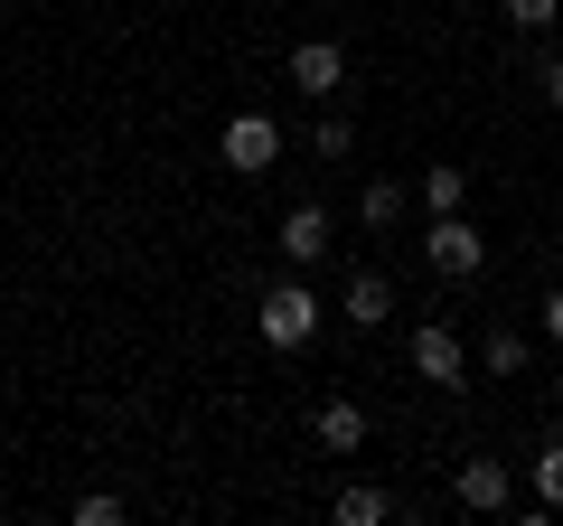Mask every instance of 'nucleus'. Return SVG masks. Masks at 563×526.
Instances as JSON below:
<instances>
[{
	"mask_svg": "<svg viewBox=\"0 0 563 526\" xmlns=\"http://www.w3.org/2000/svg\"><path fill=\"white\" fill-rule=\"evenodd\" d=\"M413 376L470 385V348H461V329H451V320H422V329H413Z\"/></svg>",
	"mask_w": 563,
	"mask_h": 526,
	"instance_id": "obj_4",
	"label": "nucleus"
},
{
	"mask_svg": "<svg viewBox=\"0 0 563 526\" xmlns=\"http://www.w3.org/2000/svg\"><path fill=\"white\" fill-rule=\"evenodd\" d=\"M291 85H301L310 103L339 95V85H347V47L339 39H301V47H291Z\"/></svg>",
	"mask_w": 563,
	"mask_h": 526,
	"instance_id": "obj_6",
	"label": "nucleus"
},
{
	"mask_svg": "<svg viewBox=\"0 0 563 526\" xmlns=\"http://www.w3.org/2000/svg\"><path fill=\"white\" fill-rule=\"evenodd\" d=\"M273 244H282V263H291V273H310V263L329 254V207H320V198H310V207H291Z\"/></svg>",
	"mask_w": 563,
	"mask_h": 526,
	"instance_id": "obj_7",
	"label": "nucleus"
},
{
	"mask_svg": "<svg viewBox=\"0 0 563 526\" xmlns=\"http://www.w3.org/2000/svg\"><path fill=\"white\" fill-rule=\"evenodd\" d=\"M217 151H225V169H244V179H263V169L282 161V122L273 113H235L217 132Z\"/></svg>",
	"mask_w": 563,
	"mask_h": 526,
	"instance_id": "obj_3",
	"label": "nucleus"
},
{
	"mask_svg": "<svg viewBox=\"0 0 563 526\" xmlns=\"http://www.w3.org/2000/svg\"><path fill=\"white\" fill-rule=\"evenodd\" d=\"M122 517H132V507H122L113 489H85V498H76V526H122Z\"/></svg>",
	"mask_w": 563,
	"mask_h": 526,
	"instance_id": "obj_17",
	"label": "nucleus"
},
{
	"mask_svg": "<svg viewBox=\"0 0 563 526\" xmlns=\"http://www.w3.org/2000/svg\"><path fill=\"white\" fill-rule=\"evenodd\" d=\"M544 339H554V348H563V283H554V292H544Z\"/></svg>",
	"mask_w": 563,
	"mask_h": 526,
	"instance_id": "obj_19",
	"label": "nucleus"
},
{
	"mask_svg": "<svg viewBox=\"0 0 563 526\" xmlns=\"http://www.w3.org/2000/svg\"><path fill=\"white\" fill-rule=\"evenodd\" d=\"M526 489H536L544 507H563V442H544L536 461H526Z\"/></svg>",
	"mask_w": 563,
	"mask_h": 526,
	"instance_id": "obj_13",
	"label": "nucleus"
},
{
	"mask_svg": "<svg viewBox=\"0 0 563 526\" xmlns=\"http://www.w3.org/2000/svg\"><path fill=\"white\" fill-rule=\"evenodd\" d=\"M310 151H320V161H347V151H357V122L320 113V132H310Z\"/></svg>",
	"mask_w": 563,
	"mask_h": 526,
	"instance_id": "obj_16",
	"label": "nucleus"
},
{
	"mask_svg": "<svg viewBox=\"0 0 563 526\" xmlns=\"http://www.w3.org/2000/svg\"><path fill=\"white\" fill-rule=\"evenodd\" d=\"M347 329H385V320H395V283H385V273H376V263H357V273H347Z\"/></svg>",
	"mask_w": 563,
	"mask_h": 526,
	"instance_id": "obj_8",
	"label": "nucleus"
},
{
	"mask_svg": "<svg viewBox=\"0 0 563 526\" xmlns=\"http://www.w3.org/2000/svg\"><path fill=\"white\" fill-rule=\"evenodd\" d=\"M310 442H320L329 461L366 451V405H347V395H320V405H310Z\"/></svg>",
	"mask_w": 563,
	"mask_h": 526,
	"instance_id": "obj_5",
	"label": "nucleus"
},
{
	"mask_svg": "<svg viewBox=\"0 0 563 526\" xmlns=\"http://www.w3.org/2000/svg\"><path fill=\"white\" fill-rule=\"evenodd\" d=\"M451 489H461V507L498 517V507L517 498V470H507V461H461V480H451Z\"/></svg>",
	"mask_w": 563,
	"mask_h": 526,
	"instance_id": "obj_9",
	"label": "nucleus"
},
{
	"mask_svg": "<svg viewBox=\"0 0 563 526\" xmlns=\"http://www.w3.org/2000/svg\"><path fill=\"white\" fill-rule=\"evenodd\" d=\"M526 358H536V348H526V329H488V339H479V366H488V376H526Z\"/></svg>",
	"mask_w": 563,
	"mask_h": 526,
	"instance_id": "obj_11",
	"label": "nucleus"
},
{
	"mask_svg": "<svg viewBox=\"0 0 563 526\" xmlns=\"http://www.w3.org/2000/svg\"><path fill=\"white\" fill-rule=\"evenodd\" d=\"M536 95L563 113V47H554V57H536Z\"/></svg>",
	"mask_w": 563,
	"mask_h": 526,
	"instance_id": "obj_18",
	"label": "nucleus"
},
{
	"mask_svg": "<svg viewBox=\"0 0 563 526\" xmlns=\"http://www.w3.org/2000/svg\"><path fill=\"white\" fill-rule=\"evenodd\" d=\"M507 10V29H526V39H544V29L563 20V0H498Z\"/></svg>",
	"mask_w": 563,
	"mask_h": 526,
	"instance_id": "obj_15",
	"label": "nucleus"
},
{
	"mask_svg": "<svg viewBox=\"0 0 563 526\" xmlns=\"http://www.w3.org/2000/svg\"><path fill=\"white\" fill-rule=\"evenodd\" d=\"M461 198H470V169L461 161H432V169H422V207H432V217H451Z\"/></svg>",
	"mask_w": 563,
	"mask_h": 526,
	"instance_id": "obj_12",
	"label": "nucleus"
},
{
	"mask_svg": "<svg viewBox=\"0 0 563 526\" xmlns=\"http://www.w3.org/2000/svg\"><path fill=\"white\" fill-rule=\"evenodd\" d=\"M422 263H432L442 283H470V273L488 263V235L461 217V207H451V217H432V235H422Z\"/></svg>",
	"mask_w": 563,
	"mask_h": 526,
	"instance_id": "obj_2",
	"label": "nucleus"
},
{
	"mask_svg": "<svg viewBox=\"0 0 563 526\" xmlns=\"http://www.w3.org/2000/svg\"><path fill=\"white\" fill-rule=\"evenodd\" d=\"M329 517H339V526H385V517H395V498H385V489H366V480H347L339 498H329Z\"/></svg>",
	"mask_w": 563,
	"mask_h": 526,
	"instance_id": "obj_10",
	"label": "nucleus"
},
{
	"mask_svg": "<svg viewBox=\"0 0 563 526\" xmlns=\"http://www.w3.org/2000/svg\"><path fill=\"white\" fill-rule=\"evenodd\" d=\"M254 329H263V348H310V339H320V292H310L301 273L273 283V292L254 302Z\"/></svg>",
	"mask_w": 563,
	"mask_h": 526,
	"instance_id": "obj_1",
	"label": "nucleus"
},
{
	"mask_svg": "<svg viewBox=\"0 0 563 526\" xmlns=\"http://www.w3.org/2000/svg\"><path fill=\"white\" fill-rule=\"evenodd\" d=\"M357 217H366V226H395V217H404V188H395V179H366V188H357Z\"/></svg>",
	"mask_w": 563,
	"mask_h": 526,
	"instance_id": "obj_14",
	"label": "nucleus"
}]
</instances>
